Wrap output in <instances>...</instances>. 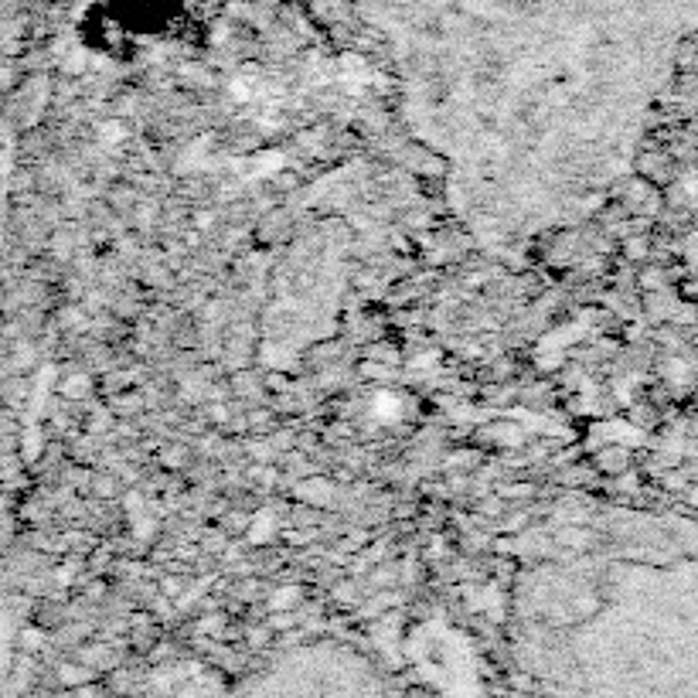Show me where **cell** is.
Instances as JSON below:
<instances>
[{
	"label": "cell",
	"instance_id": "obj_1",
	"mask_svg": "<svg viewBox=\"0 0 698 698\" xmlns=\"http://www.w3.org/2000/svg\"><path fill=\"white\" fill-rule=\"evenodd\" d=\"M515 559V651L552 685L600 695L698 661L695 521L566 501L518 535Z\"/></svg>",
	"mask_w": 698,
	"mask_h": 698
}]
</instances>
